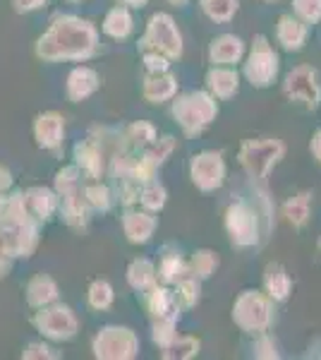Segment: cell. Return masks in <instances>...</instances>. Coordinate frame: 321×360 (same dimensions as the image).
Segmentation results:
<instances>
[{"instance_id": "1", "label": "cell", "mask_w": 321, "mask_h": 360, "mask_svg": "<svg viewBox=\"0 0 321 360\" xmlns=\"http://www.w3.org/2000/svg\"><path fill=\"white\" fill-rule=\"evenodd\" d=\"M216 113H218V108H216L214 96L204 94V91H190V94L175 98L173 103V115L188 135H199L216 118Z\"/></svg>"}, {"instance_id": "2", "label": "cell", "mask_w": 321, "mask_h": 360, "mask_svg": "<svg viewBox=\"0 0 321 360\" xmlns=\"http://www.w3.org/2000/svg\"><path fill=\"white\" fill-rule=\"evenodd\" d=\"M285 144L278 139H249L240 147V164L254 180H266L271 168L283 159Z\"/></svg>"}, {"instance_id": "3", "label": "cell", "mask_w": 321, "mask_h": 360, "mask_svg": "<svg viewBox=\"0 0 321 360\" xmlns=\"http://www.w3.org/2000/svg\"><path fill=\"white\" fill-rule=\"evenodd\" d=\"M232 319L244 332H266V327L271 324V298H266V295L256 291H244L235 300Z\"/></svg>"}, {"instance_id": "4", "label": "cell", "mask_w": 321, "mask_h": 360, "mask_svg": "<svg viewBox=\"0 0 321 360\" xmlns=\"http://www.w3.org/2000/svg\"><path fill=\"white\" fill-rule=\"evenodd\" d=\"M225 229L230 236L232 245L249 248L259 243V217L256 209L249 207L247 202H232L225 212Z\"/></svg>"}, {"instance_id": "5", "label": "cell", "mask_w": 321, "mask_h": 360, "mask_svg": "<svg viewBox=\"0 0 321 360\" xmlns=\"http://www.w3.org/2000/svg\"><path fill=\"white\" fill-rule=\"evenodd\" d=\"M144 51L154 49V53L166 56L168 60L171 58H180L183 53V39H180V32L175 27V22L168 15H154L149 20V29H147V37L142 39Z\"/></svg>"}, {"instance_id": "6", "label": "cell", "mask_w": 321, "mask_h": 360, "mask_svg": "<svg viewBox=\"0 0 321 360\" xmlns=\"http://www.w3.org/2000/svg\"><path fill=\"white\" fill-rule=\"evenodd\" d=\"M244 75L254 86H268L276 79L278 75V56L276 51L271 49V44L266 41L264 34L254 37L252 51H249V58L244 63Z\"/></svg>"}, {"instance_id": "7", "label": "cell", "mask_w": 321, "mask_h": 360, "mask_svg": "<svg viewBox=\"0 0 321 360\" xmlns=\"http://www.w3.org/2000/svg\"><path fill=\"white\" fill-rule=\"evenodd\" d=\"M283 91L290 101L302 103L305 108H317L321 101V84H319V72L309 65L295 68L293 72L285 77Z\"/></svg>"}, {"instance_id": "8", "label": "cell", "mask_w": 321, "mask_h": 360, "mask_svg": "<svg viewBox=\"0 0 321 360\" xmlns=\"http://www.w3.org/2000/svg\"><path fill=\"white\" fill-rule=\"evenodd\" d=\"M94 351L98 358H132L137 353V336L130 329L108 327L96 336Z\"/></svg>"}, {"instance_id": "9", "label": "cell", "mask_w": 321, "mask_h": 360, "mask_svg": "<svg viewBox=\"0 0 321 360\" xmlns=\"http://www.w3.org/2000/svg\"><path fill=\"white\" fill-rule=\"evenodd\" d=\"M223 178H225V164H223V156L218 152H202L192 159V180H195V185L204 190V193L221 188Z\"/></svg>"}, {"instance_id": "10", "label": "cell", "mask_w": 321, "mask_h": 360, "mask_svg": "<svg viewBox=\"0 0 321 360\" xmlns=\"http://www.w3.org/2000/svg\"><path fill=\"white\" fill-rule=\"evenodd\" d=\"M34 324H37L44 334L53 336V339H70V336L74 334V329H77V319L72 317L70 307L65 305L41 312V315L34 317Z\"/></svg>"}, {"instance_id": "11", "label": "cell", "mask_w": 321, "mask_h": 360, "mask_svg": "<svg viewBox=\"0 0 321 360\" xmlns=\"http://www.w3.org/2000/svg\"><path fill=\"white\" fill-rule=\"evenodd\" d=\"M147 307L154 317V322H175L178 319V300L175 293H171L163 286H151V293L147 298Z\"/></svg>"}, {"instance_id": "12", "label": "cell", "mask_w": 321, "mask_h": 360, "mask_svg": "<svg viewBox=\"0 0 321 360\" xmlns=\"http://www.w3.org/2000/svg\"><path fill=\"white\" fill-rule=\"evenodd\" d=\"M242 53H244V44L235 34H223V37L214 39L211 49H209L214 65H232V63L240 60Z\"/></svg>"}, {"instance_id": "13", "label": "cell", "mask_w": 321, "mask_h": 360, "mask_svg": "<svg viewBox=\"0 0 321 360\" xmlns=\"http://www.w3.org/2000/svg\"><path fill=\"white\" fill-rule=\"evenodd\" d=\"M278 41H281L288 51H300L307 41V25L295 20L293 15H283L278 22Z\"/></svg>"}, {"instance_id": "14", "label": "cell", "mask_w": 321, "mask_h": 360, "mask_svg": "<svg viewBox=\"0 0 321 360\" xmlns=\"http://www.w3.org/2000/svg\"><path fill=\"white\" fill-rule=\"evenodd\" d=\"M207 84H209V89L214 91V96L230 98L237 91V86H240V77H237L235 70H228V68L216 65L214 70H209Z\"/></svg>"}, {"instance_id": "15", "label": "cell", "mask_w": 321, "mask_h": 360, "mask_svg": "<svg viewBox=\"0 0 321 360\" xmlns=\"http://www.w3.org/2000/svg\"><path fill=\"white\" fill-rule=\"evenodd\" d=\"M178 89V82H175L173 75H168V70H161V72H151L144 82V96L154 103H161L163 98H171Z\"/></svg>"}, {"instance_id": "16", "label": "cell", "mask_w": 321, "mask_h": 360, "mask_svg": "<svg viewBox=\"0 0 321 360\" xmlns=\"http://www.w3.org/2000/svg\"><path fill=\"white\" fill-rule=\"evenodd\" d=\"M290 276L281 264H268L264 269V288L271 300H285L290 293Z\"/></svg>"}, {"instance_id": "17", "label": "cell", "mask_w": 321, "mask_h": 360, "mask_svg": "<svg viewBox=\"0 0 321 360\" xmlns=\"http://www.w3.org/2000/svg\"><path fill=\"white\" fill-rule=\"evenodd\" d=\"M37 137H39L41 147H48V149L58 147V144H60V139H63L60 115H55V113L39 115V118H37Z\"/></svg>"}, {"instance_id": "18", "label": "cell", "mask_w": 321, "mask_h": 360, "mask_svg": "<svg viewBox=\"0 0 321 360\" xmlns=\"http://www.w3.org/2000/svg\"><path fill=\"white\" fill-rule=\"evenodd\" d=\"M98 86V77L94 70L89 68H77L72 75H70V82H67V94L72 101H79V98L89 96Z\"/></svg>"}, {"instance_id": "19", "label": "cell", "mask_w": 321, "mask_h": 360, "mask_svg": "<svg viewBox=\"0 0 321 360\" xmlns=\"http://www.w3.org/2000/svg\"><path fill=\"white\" fill-rule=\"evenodd\" d=\"M156 224L159 221L149 214H125V233L132 243H147Z\"/></svg>"}, {"instance_id": "20", "label": "cell", "mask_w": 321, "mask_h": 360, "mask_svg": "<svg viewBox=\"0 0 321 360\" xmlns=\"http://www.w3.org/2000/svg\"><path fill=\"white\" fill-rule=\"evenodd\" d=\"M309 202H312V195L309 193H300L295 195L293 200H288L283 205V217L288 219V224H293L295 229H302L309 219Z\"/></svg>"}, {"instance_id": "21", "label": "cell", "mask_w": 321, "mask_h": 360, "mask_svg": "<svg viewBox=\"0 0 321 360\" xmlns=\"http://www.w3.org/2000/svg\"><path fill=\"white\" fill-rule=\"evenodd\" d=\"M127 278L134 288H151L156 283V269L149 259H134L130 264V271H127Z\"/></svg>"}, {"instance_id": "22", "label": "cell", "mask_w": 321, "mask_h": 360, "mask_svg": "<svg viewBox=\"0 0 321 360\" xmlns=\"http://www.w3.org/2000/svg\"><path fill=\"white\" fill-rule=\"evenodd\" d=\"M103 32L110 34L113 39H125L127 34L132 32V17L125 8H115L110 10V15L106 17V25H103Z\"/></svg>"}, {"instance_id": "23", "label": "cell", "mask_w": 321, "mask_h": 360, "mask_svg": "<svg viewBox=\"0 0 321 360\" xmlns=\"http://www.w3.org/2000/svg\"><path fill=\"white\" fill-rule=\"evenodd\" d=\"M27 207H37V217L39 219H48L51 212L55 209V197L48 193V190H41V188H34L29 190L27 195H22Z\"/></svg>"}, {"instance_id": "24", "label": "cell", "mask_w": 321, "mask_h": 360, "mask_svg": "<svg viewBox=\"0 0 321 360\" xmlns=\"http://www.w3.org/2000/svg\"><path fill=\"white\" fill-rule=\"evenodd\" d=\"M159 274H161L163 283H175L178 278H183L185 274H188V264L183 262V257H180L178 252L163 255L161 266H159Z\"/></svg>"}, {"instance_id": "25", "label": "cell", "mask_w": 321, "mask_h": 360, "mask_svg": "<svg viewBox=\"0 0 321 360\" xmlns=\"http://www.w3.org/2000/svg\"><path fill=\"white\" fill-rule=\"evenodd\" d=\"M216 266H218V257H216L211 250H199V252H195L192 262L188 264V271L197 278H209L216 271Z\"/></svg>"}, {"instance_id": "26", "label": "cell", "mask_w": 321, "mask_h": 360, "mask_svg": "<svg viewBox=\"0 0 321 360\" xmlns=\"http://www.w3.org/2000/svg\"><path fill=\"white\" fill-rule=\"evenodd\" d=\"M178 291H175V300H178L180 305L185 307H192L199 300V278L192 276L190 271L185 274L183 278H178Z\"/></svg>"}, {"instance_id": "27", "label": "cell", "mask_w": 321, "mask_h": 360, "mask_svg": "<svg viewBox=\"0 0 321 360\" xmlns=\"http://www.w3.org/2000/svg\"><path fill=\"white\" fill-rule=\"evenodd\" d=\"M202 10L214 22H228L237 13V0H202Z\"/></svg>"}, {"instance_id": "28", "label": "cell", "mask_w": 321, "mask_h": 360, "mask_svg": "<svg viewBox=\"0 0 321 360\" xmlns=\"http://www.w3.org/2000/svg\"><path fill=\"white\" fill-rule=\"evenodd\" d=\"M199 353V341L192 339V336H185V339H175L171 344L166 346V353H163V358H192Z\"/></svg>"}, {"instance_id": "29", "label": "cell", "mask_w": 321, "mask_h": 360, "mask_svg": "<svg viewBox=\"0 0 321 360\" xmlns=\"http://www.w3.org/2000/svg\"><path fill=\"white\" fill-rule=\"evenodd\" d=\"M89 303L96 310H103L113 303V288L108 286L106 281H94L91 283V291H89Z\"/></svg>"}, {"instance_id": "30", "label": "cell", "mask_w": 321, "mask_h": 360, "mask_svg": "<svg viewBox=\"0 0 321 360\" xmlns=\"http://www.w3.org/2000/svg\"><path fill=\"white\" fill-rule=\"evenodd\" d=\"M295 13L305 25H317L321 20V0H295Z\"/></svg>"}, {"instance_id": "31", "label": "cell", "mask_w": 321, "mask_h": 360, "mask_svg": "<svg viewBox=\"0 0 321 360\" xmlns=\"http://www.w3.org/2000/svg\"><path fill=\"white\" fill-rule=\"evenodd\" d=\"M139 200H142V205L147 209H151V212H159V209L166 205V190L156 183H149L147 190L139 195Z\"/></svg>"}, {"instance_id": "32", "label": "cell", "mask_w": 321, "mask_h": 360, "mask_svg": "<svg viewBox=\"0 0 321 360\" xmlns=\"http://www.w3.org/2000/svg\"><path fill=\"white\" fill-rule=\"evenodd\" d=\"M127 135L134 144H142V147H149V144L156 142V130L149 123H134L127 127Z\"/></svg>"}, {"instance_id": "33", "label": "cell", "mask_w": 321, "mask_h": 360, "mask_svg": "<svg viewBox=\"0 0 321 360\" xmlns=\"http://www.w3.org/2000/svg\"><path fill=\"white\" fill-rule=\"evenodd\" d=\"M86 202L89 205H94L96 209H108L110 207V193H108V188H103V185H89L86 188Z\"/></svg>"}, {"instance_id": "34", "label": "cell", "mask_w": 321, "mask_h": 360, "mask_svg": "<svg viewBox=\"0 0 321 360\" xmlns=\"http://www.w3.org/2000/svg\"><path fill=\"white\" fill-rule=\"evenodd\" d=\"M254 356H256V358H278L276 344H273V339H271V336H268L266 332H261V336L256 339V344H254Z\"/></svg>"}, {"instance_id": "35", "label": "cell", "mask_w": 321, "mask_h": 360, "mask_svg": "<svg viewBox=\"0 0 321 360\" xmlns=\"http://www.w3.org/2000/svg\"><path fill=\"white\" fill-rule=\"evenodd\" d=\"M44 3V0H15V8L20 10H34V8H39V5Z\"/></svg>"}, {"instance_id": "36", "label": "cell", "mask_w": 321, "mask_h": 360, "mask_svg": "<svg viewBox=\"0 0 321 360\" xmlns=\"http://www.w3.org/2000/svg\"><path fill=\"white\" fill-rule=\"evenodd\" d=\"M312 154L317 156V161L321 164V130L314 135V139H312Z\"/></svg>"}, {"instance_id": "37", "label": "cell", "mask_w": 321, "mask_h": 360, "mask_svg": "<svg viewBox=\"0 0 321 360\" xmlns=\"http://www.w3.org/2000/svg\"><path fill=\"white\" fill-rule=\"evenodd\" d=\"M122 3H127V5H144L147 0H122Z\"/></svg>"}, {"instance_id": "38", "label": "cell", "mask_w": 321, "mask_h": 360, "mask_svg": "<svg viewBox=\"0 0 321 360\" xmlns=\"http://www.w3.org/2000/svg\"><path fill=\"white\" fill-rule=\"evenodd\" d=\"M171 3H175V5H183V3H188V0H171Z\"/></svg>"}, {"instance_id": "39", "label": "cell", "mask_w": 321, "mask_h": 360, "mask_svg": "<svg viewBox=\"0 0 321 360\" xmlns=\"http://www.w3.org/2000/svg\"><path fill=\"white\" fill-rule=\"evenodd\" d=\"M319 245H321V240H319Z\"/></svg>"}]
</instances>
